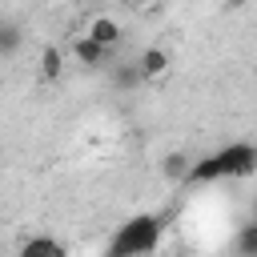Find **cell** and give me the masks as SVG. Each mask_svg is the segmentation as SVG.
I'll return each instance as SVG.
<instances>
[{
    "label": "cell",
    "mask_w": 257,
    "mask_h": 257,
    "mask_svg": "<svg viewBox=\"0 0 257 257\" xmlns=\"http://www.w3.org/2000/svg\"><path fill=\"white\" fill-rule=\"evenodd\" d=\"M257 173V149L237 141V145H225L201 161H193L185 185H213V181H233V177H249Z\"/></svg>",
    "instance_id": "6da1fadb"
},
{
    "label": "cell",
    "mask_w": 257,
    "mask_h": 257,
    "mask_svg": "<svg viewBox=\"0 0 257 257\" xmlns=\"http://www.w3.org/2000/svg\"><path fill=\"white\" fill-rule=\"evenodd\" d=\"M161 233H165L161 217L137 213V217H128V221L116 229V237L108 241V253H104V257H153L157 245H161Z\"/></svg>",
    "instance_id": "7a4b0ae2"
},
{
    "label": "cell",
    "mask_w": 257,
    "mask_h": 257,
    "mask_svg": "<svg viewBox=\"0 0 257 257\" xmlns=\"http://www.w3.org/2000/svg\"><path fill=\"white\" fill-rule=\"evenodd\" d=\"M68 56H72L76 64H84V68H96V64H104V60H108V48H104V44H96L88 32H80V36H72Z\"/></svg>",
    "instance_id": "3957f363"
},
{
    "label": "cell",
    "mask_w": 257,
    "mask_h": 257,
    "mask_svg": "<svg viewBox=\"0 0 257 257\" xmlns=\"http://www.w3.org/2000/svg\"><path fill=\"white\" fill-rule=\"evenodd\" d=\"M84 32H88L96 44H104V48H116V44H120V36H124V32H120V24H116L112 16H92Z\"/></svg>",
    "instance_id": "277c9868"
},
{
    "label": "cell",
    "mask_w": 257,
    "mask_h": 257,
    "mask_svg": "<svg viewBox=\"0 0 257 257\" xmlns=\"http://www.w3.org/2000/svg\"><path fill=\"white\" fill-rule=\"evenodd\" d=\"M137 68H141L145 80H157V76H165V68H169V52H165V48H145V52L137 56Z\"/></svg>",
    "instance_id": "5b68a950"
},
{
    "label": "cell",
    "mask_w": 257,
    "mask_h": 257,
    "mask_svg": "<svg viewBox=\"0 0 257 257\" xmlns=\"http://www.w3.org/2000/svg\"><path fill=\"white\" fill-rule=\"evenodd\" d=\"M60 72H64V48L44 44V48H40V76H44V80H56Z\"/></svg>",
    "instance_id": "8992f818"
},
{
    "label": "cell",
    "mask_w": 257,
    "mask_h": 257,
    "mask_svg": "<svg viewBox=\"0 0 257 257\" xmlns=\"http://www.w3.org/2000/svg\"><path fill=\"white\" fill-rule=\"evenodd\" d=\"M20 257H68V253H64V245L52 241V237H32V241H24Z\"/></svg>",
    "instance_id": "52a82bcc"
},
{
    "label": "cell",
    "mask_w": 257,
    "mask_h": 257,
    "mask_svg": "<svg viewBox=\"0 0 257 257\" xmlns=\"http://www.w3.org/2000/svg\"><path fill=\"white\" fill-rule=\"evenodd\" d=\"M233 249H237V257H257V221H249V225L237 229Z\"/></svg>",
    "instance_id": "ba28073f"
},
{
    "label": "cell",
    "mask_w": 257,
    "mask_h": 257,
    "mask_svg": "<svg viewBox=\"0 0 257 257\" xmlns=\"http://www.w3.org/2000/svg\"><path fill=\"white\" fill-rule=\"evenodd\" d=\"M189 169H193V161H189L185 153H169V157L161 161V173H165V177H173V181H177V177L185 181V177H189Z\"/></svg>",
    "instance_id": "9c48e42d"
},
{
    "label": "cell",
    "mask_w": 257,
    "mask_h": 257,
    "mask_svg": "<svg viewBox=\"0 0 257 257\" xmlns=\"http://www.w3.org/2000/svg\"><path fill=\"white\" fill-rule=\"evenodd\" d=\"M16 44H20V28L8 20V24H4V56H12V52H16Z\"/></svg>",
    "instance_id": "30bf717a"
},
{
    "label": "cell",
    "mask_w": 257,
    "mask_h": 257,
    "mask_svg": "<svg viewBox=\"0 0 257 257\" xmlns=\"http://www.w3.org/2000/svg\"><path fill=\"white\" fill-rule=\"evenodd\" d=\"M128 4H153V0H128Z\"/></svg>",
    "instance_id": "8fae6325"
},
{
    "label": "cell",
    "mask_w": 257,
    "mask_h": 257,
    "mask_svg": "<svg viewBox=\"0 0 257 257\" xmlns=\"http://www.w3.org/2000/svg\"><path fill=\"white\" fill-rule=\"evenodd\" d=\"M253 221H257V205H253Z\"/></svg>",
    "instance_id": "7c38bea8"
},
{
    "label": "cell",
    "mask_w": 257,
    "mask_h": 257,
    "mask_svg": "<svg viewBox=\"0 0 257 257\" xmlns=\"http://www.w3.org/2000/svg\"><path fill=\"white\" fill-rule=\"evenodd\" d=\"M153 257H157V253H153Z\"/></svg>",
    "instance_id": "4fadbf2b"
}]
</instances>
